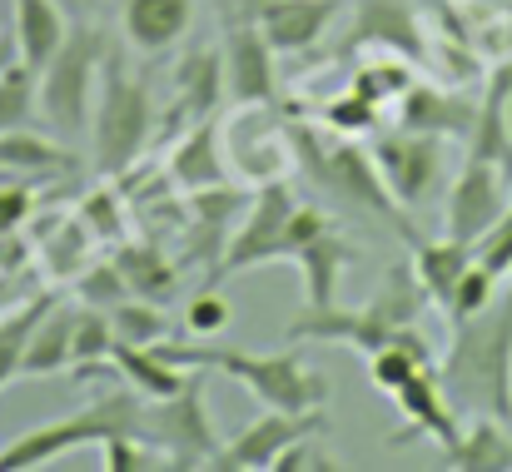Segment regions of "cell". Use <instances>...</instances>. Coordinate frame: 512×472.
<instances>
[{
	"label": "cell",
	"mask_w": 512,
	"mask_h": 472,
	"mask_svg": "<svg viewBox=\"0 0 512 472\" xmlns=\"http://www.w3.org/2000/svg\"><path fill=\"white\" fill-rule=\"evenodd\" d=\"M438 378L463 418H503L512 423V284L483 314L453 323Z\"/></svg>",
	"instance_id": "obj_1"
},
{
	"label": "cell",
	"mask_w": 512,
	"mask_h": 472,
	"mask_svg": "<svg viewBox=\"0 0 512 472\" xmlns=\"http://www.w3.org/2000/svg\"><path fill=\"white\" fill-rule=\"evenodd\" d=\"M170 363L179 368H214L224 378H234L239 388H249L264 408H279V413H319L329 403V383L299 363L294 353H244V348H209V338H165L155 343Z\"/></svg>",
	"instance_id": "obj_2"
},
{
	"label": "cell",
	"mask_w": 512,
	"mask_h": 472,
	"mask_svg": "<svg viewBox=\"0 0 512 472\" xmlns=\"http://www.w3.org/2000/svg\"><path fill=\"white\" fill-rule=\"evenodd\" d=\"M289 130H294V155H299V164L309 169V179H314L334 204H348V209L373 214L378 224H388V229L403 234L408 244L418 239V229L398 214L403 204L388 194L378 164H373V155H368L363 145H353V140H343V135L304 130V125H289Z\"/></svg>",
	"instance_id": "obj_3"
},
{
	"label": "cell",
	"mask_w": 512,
	"mask_h": 472,
	"mask_svg": "<svg viewBox=\"0 0 512 472\" xmlns=\"http://www.w3.org/2000/svg\"><path fill=\"white\" fill-rule=\"evenodd\" d=\"M155 135V100L140 75L125 70L120 55H105L100 95L90 110V159L105 179H125Z\"/></svg>",
	"instance_id": "obj_4"
},
{
	"label": "cell",
	"mask_w": 512,
	"mask_h": 472,
	"mask_svg": "<svg viewBox=\"0 0 512 472\" xmlns=\"http://www.w3.org/2000/svg\"><path fill=\"white\" fill-rule=\"evenodd\" d=\"M100 70H105V40L95 25H80L65 35V45L50 55L40 70V120L60 140H80L100 95Z\"/></svg>",
	"instance_id": "obj_5"
},
{
	"label": "cell",
	"mask_w": 512,
	"mask_h": 472,
	"mask_svg": "<svg viewBox=\"0 0 512 472\" xmlns=\"http://www.w3.org/2000/svg\"><path fill=\"white\" fill-rule=\"evenodd\" d=\"M140 423V403L115 388V393H100L95 403H85L80 413H65L45 428H30L20 433L5 453H0V472H35L45 463H60L65 453L85 448V443H105L110 433H135Z\"/></svg>",
	"instance_id": "obj_6"
},
{
	"label": "cell",
	"mask_w": 512,
	"mask_h": 472,
	"mask_svg": "<svg viewBox=\"0 0 512 472\" xmlns=\"http://www.w3.org/2000/svg\"><path fill=\"white\" fill-rule=\"evenodd\" d=\"M135 438H145L165 458V468H209L219 453V433L209 423L204 378L194 373L174 398H150V408L140 403Z\"/></svg>",
	"instance_id": "obj_7"
},
{
	"label": "cell",
	"mask_w": 512,
	"mask_h": 472,
	"mask_svg": "<svg viewBox=\"0 0 512 472\" xmlns=\"http://www.w3.org/2000/svg\"><path fill=\"white\" fill-rule=\"evenodd\" d=\"M299 199L284 179H264L249 204H244V219L229 229L224 239V254L214 259V274L209 284L229 279V274H244V269H264V264H279L289 259V219H294Z\"/></svg>",
	"instance_id": "obj_8"
},
{
	"label": "cell",
	"mask_w": 512,
	"mask_h": 472,
	"mask_svg": "<svg viewBox=\"0 0 512 472\" xmlns=\"http://www.w3.org/2000/svg\"><path fill=\"white\" fill-rule=\"evenodd\" d=\"M368 155L378 164L388 194L403 204V209H423L443 179H448V140L438 135H418V130H378Z\"/></svg>",
	"instance_id": "obj_9"
},
{
	"label": "cell",
	"mask_w": 512,
	"mask_h": 472,
	"mask_svg": "<svg viewBox=\"0 0 512 472\" xmlns=\"http://www.w3.org/2000/svg\"><path fill=\"white\" fill-rule=\"evenodd\" d=\"M512 204V179L488 164V159H463V169L448 184V204H443V234L478 244Z\"/></svg>",
	"instance_id": "obj_10"
},
{
	"label": "cell",
	"mask_w": 512,
	"mask_h": 472,
	"mask_svg": "<svg viewBox=\"0 0 512 472\" xmlns=\"http://www.w3.org/2000/svg\"><path fill=\"white\" fill-rule=\"evenodd\" d=\"M324 413H279L264 408L244 433H234L229 443H219L209 472H274V463L309 433H324Z\"/></svg>",
	"instance_id": "obj_11"
},
{
	"label": "cell",
	"mask_w": 512,
	"mask_h": 472,
	"mask_svg": "<svg viewBox=\"0 0 512 472\" xmlns=\"http://www.w3.org/2000/svg\"><path fill=\"white\" fill-rule=\"evenodd\" d=\"M229 169H239L244 179L264 184V179H284V164L294 155V130L274 120L269 105H239V115L219 130Z\"/></svg>",
	"instance_id": "obj_12"
},
{
	"label": "cell",
	"mask_w": 512,
	"mask_h": 472,
	"mask_svg": "<svg viewBox=\"0 0 512 472\" xmlns=\"http://www.w3.org/2000/svg\"><path fill=\"white\" fill-rule=\"evenodd\" d=\"M234 20L224 25V50H219V60H224V95L234 100V105H274V45L264 40V30L254 25V15L244 10H229Z\"/></svg>",
	"instance_id": "obj_13"
},
{
	"label": "cell",
	"mask_w": 512,
	"mask_h": 472,
	"mask_svg": "<svg viewBox=\"0 0 512 472\" xmlns=\"http://www.w3.org/2000/svg\"><path fill=\"white\" fill-rule=\"evenodd\" d=\"M388 50L403 60H428V35H423V15L413 0H358L348 35L339 40V55L353 50Z\"/></svg>",
	"instance_id": "obj_14"
},
{
	"label": "cell",
	"mask_w": 512,
	"mask_h": 472,
	"mask_svg": "<svg viewBox=\"0 0 512 472\" xmlns=\"http://www.w3.org/2000/svg\"><path fill=\"white\" fill-rule=\"evenodd\" d=\"M393 403H398V413L408 418V423L393 433V443H408V438H433L438 448H453V443H458L463 413L453 408V398H448V388H443V378H438V363L418 368V373L393 393Z\"/></svg>",
	"instance_id": "obj_15"
},
{
	"label": "cell",
	"mask_w": 512,
	"mask_h": 472,
	"mask_svg": "<svg viewBox=\"0 0 512 472\" xmlns=\"http://www.w3.org/2000/svg\"><path fill=\"white\" fill-rule=\"evenodd\" d=\"M339 5L343 0H249V15L279 55H304L329 35Z\"/></svg>",
	"instance_id": "obj_16"
},
{
	"label": "cell",
	"mask_w": 512,
	"mask_h": 472,
	"mask_svg": "<svg viewBox=\"0 0 512 472\" xmlns=\"http://www.w3.org/2000/svg\"><path fill=\"white\" fill-rule=\"evenodd\" d=\"M478 120V100L458 95L453 85H423L413 80L408 95L398 100V125L418 130V135H438V140H468Z\"/></svg>",
	"instance_id": "obj_17"
},
{
	"label": "cell",
	"mask_w": 512,
	"mask_h": 472,
	"mask_svg": "<svg viewBox=\"0 0 512 472\" xmlns=\"http://www.w3.org/2000/svg\"><path fill=\"white\" fill-rule=\"evenodd\" d=\"M194 25V0H120V35L140 55L174 50Z\"/></svg>",
	"instance_id": "obj_18"
},
{
	"label": "cell",
	"mask_w": 512,
	"mask_h": 472,
	"mask_svg": "<svg viewBox=\"0 0 512 472\" xmlns=\"http://www.w3.org/2000/svg\"><path fill=\"white\" fill-rule=\"evenodd\" d=\"M75 314H80V304L45 299L40 318L30 323L25 353H20V378H55L75 363Z\"/></svg>",
	"instance_id": "obj_19"
},
{
	"label": "cell",
	"mask_w": 512,
	"mask_h": 472,
	"mask_svg": "<svg viewBox=\"0 0 512 472\" xmlns=\"http://www.w3.org/2000/svg\"><path fill=\"white\" fill-rule=\"evenodd\" d=\"M170 179L184 189V194L229 184V155H224L219 125L199 120V125H189V130L179 135V145L170 150Z\"/></svg>",
	"instance_id": "obj_20"
},
{
	"label": "cell",
	"mask_w": 512,
	"mask_h": 472,
	"mask_svg": "<svg viewBox=\"0 0 512 472\" xmlns=\"http://www.w3.org/2000/svg\"><path fill=\"white\" fill-rule=\"evenodd\" d=\"M224 95V60L219 50H194L179 70H174V105H170V125H199L214 115Z\"/></svg>",
	"instance_id": "obj_21"
},
{
	"label": "cell",
	"mask_w": 512,
	"mask_h": 472,
	"mask_svg": "<svg viewBox=\"0 0 512 472\" xmlns=\"http://www.w3.org/2000/svg\"><path fill=\"white\" fill-rule=\"evenodd\" d=\"M70 20L60 10V0H15V60L30 65L35 75L50 65V55L65 45Z\"/></svg>",
	"instance_id": "obj_22"
},
{
	"label": "cell",
	"mask_w": 512,
	"mask_h": 472,
	"mask_svg": "<svg viewBox=\"0 0 512 472\" xmlns=\"http://www.w3.org/2000/svg\"><path fill=\"white\" fill-rule=\"evenodd\" d=\"M294 264H299V279H304V309H329V304H339V279L353 264V244L329 229V234L309 239L294 254Z\"/></svg>",
	"instance_id": "obj_23"
},
{
	"label": "cell",
	"mask_w": 512,
	"mask_h": 472,
	"mask_svg": "<svg viewBox=\"0 0 512 472\" xmlns=\"http://www.w3.org/2000/svg\"><path fill=\"white\" fill-rule=\"evenodd\" d=\"M110 358H115V373H120L145 403H150V398H174V393L199 373V368L170 363L155 343H120V338H115V353H110Z\"/></svg>",
	"instance_id": "obj_24"
},
{
	"label": "cell",
	"mask_w": 512,
	"mask_h": 472,
	"mask_svg": "<svg viewBox=\"0 0 512 472\" xmlns=\"http://www.w3.org/2000/svg\"><path fill=\"white\" fill-rule=\"evenodd\" d=\"M468 269H473V244H463L453 234H443V239H413V274H418L428 304L448 309V299H453V289H458V279Z\"/></svg>",
	"instance_id": "obj_25"
},
{
	"label": "cell",
	"mask_w": 512,
	"mask_h": 472,
	"mask_svg": "<svg viewBox=\"0 0 512 472\" xmlns=\"http://www.w3.org/2000/svg\"><path fill=\"white\" fill-rule=\"evenodd\" d=\"M448 472H512V433L503 418H473L453 448H443Z\"/></svg>",
	"instance_id": "obj_26"
},
{
	"label": "cell",
	"mask_w": 512,
	"mask_h": 472,
	"mask_svg": "<svg viewBox=\"0 0 512 472\" xmlns=\"http://www.w3.org/2000/svg\"><path fill=\"white\" fill-rule=\"evenodd\" d=\"M80 159L75 150H65L60 145V135H35L30 125L25 130H10V135H0V169H10V174H20V179H55V174H70Z\"/></svg>",
	"instance_id": "obj_27"
},
{
	"label": "cell",
	"mask_w": 512,
	"mask_h": 472,
	"mask_svg": "<svg viewBox=\"0 0 512 472\" xmlns=\"http://www.w3.org/2000/svg\"><path fill=\"white\" fill-rule=\"evenodd\" d=\"M90 249H95V234L85 229V219L80 214H60L45 229V239H40V269H45V279L50 284H75L95 264Z\"/></svg>",
	"instance_id": "obj_28"
},
{
	"label": "cell",
	"mask_w": 512,
	"mask_h": 472,
	"mask_svg": "<svg viewBox=\"0 0 512 472\" xmlns=\"http://www.w3.org/2000/svg\"><path fill=\"white\" fill-rule=\"evenodd\" d=\"M433 363V348L423 343V333L408 323V328H398V338L393 343H383L378 353H368V383L378 388V393H398L418 368H428Z\"/></svg>",
	"instance_id": "obj_29"
},
{
	"label": "cell",
	"mask_w": 512,
	"mask_h": 472,
	"mask_svg": "<svg viewBox=\"0 0 512 472\" xmlns=\"http://www.w3.org/2000/svg\"><path fill=\"white\" fill-rule=\"evenodd\" d=\"M115 264H120V274H125V284H130V294H140V299H155V304H165L174 294V279H179V269H174L170 259H165V249L160 244H115V254H110Z\"/></svg>",
	"instance_id": "obj_30"
},
{
	"label": "cell",
	"mask_w": 512,
	"mask_h": 472,
	"mask_svg": "<svg viewBox=\"0 0 512 472\" xmlns=\"http://www.w3.org/2000/svg\"><path fill=\"white\" fill-rule=\"evenodd\" d=\"M40 115V75L20 60H10L0 70V135L25 130Z\"/></svg>",
	"instance_id": "obj_31"
},
{
	"label": "cell",
	"mask_w": 512,
	"mask_h": 472,
	"mask_svg": "<svg viewBox=\"0 0 512 472\" xmlns=\"http://www.w3.org/2000/svg\"><path fill=\"white\" fill-rule=\"evenodd\" d=\"M408 85H413V70L403 65V55H373V60H363L358 70H353V85L348 90H358V95H368L373 105H398L403 95H408Z\"/></svg>",
	"instance_id": "obj_32"
},
{
	"label": "cell",
	"mask_w": 512,
	"mask_h": 472,
	"mask_svg": "<svg viewBox=\"0 0 512 472\" xmlns=\"http://www.w3.org/2000/svg\"><path fill=\"white\" fill-rule=\"evenodd\" d=\"M80 219H85V229L95 234V244H120L125 239V224H130V204H125V194L115 189V179H105L100 189H90L85 199H80Z\"/></svg>",
	"instance_id": "obj_33"
},
{
	"label": "cell",
	"mask_w": 512,
	"mask_h": 472,
	"mask_svg": "<svg viewBox=\"0 0 512 472\" xmlns=\"http://www.w3.org/2000/svg\"><path fill=\"white\" fill-rule=\"evenodd\" d=\"M319 120H324L329 135L358 140V135H378V130H383V105H373V100L358 95V90H343V95H334V100L319 110Z\"/></svg>",
	"instance_id": "obj_34"
},
{
	"label": "cell",
	"mask_w": 512,
	"mask_h": 472,
	"mask_svg": "<svg viewBox=\"0 0 512 472\" xmlns=\"http://www.w3.org/2000/svg\"><path fill=\"white\" fill-rule=\"evenodd\" d=\"M110 318H115V338L120 343H165V338H174L165 304L140 299V294H130L120 309H110Z\"/></svg>",
	"instance_id": "obj_35"
},
{
	"label": "cell",
	"mask_w": 512,
	"mask_h": 472,
	"mask_svg": "<svg viewBox=\"0 0 512 472\" xmlns=\"http://www.w3.org/2000/svg\"><path fill=\"white\" fill-rule=\"evenodd\" d=\"M110 353H115V318L105 314V309L80 304V314H75V363L70 368L110 363Z\"/></svg>",
	"instance_id": "obj_36"
},
{
	"label": "cell",
	"mask_w": 512,
	"mask_h": 472,
	"mask_svg": "<svg viewBox=\"0 0 512 472\" xmlns=\"http://www.w3.org/2000/svg\"><path fill=\"white\" fill-rule=\"evenodd\" d=\"M45 299H50V294H40V299H30V304H20V309L0 314V388H5L10 378H20V353H25L30 323L40 318Z\"/></svg>",
	"instance_id": "obj_37"
},
{
	"label": "cell",
	"mask_w": 512,
	"mask_h": 472,
	"mask_svg": "<svg viewBox=\"0 0 512 472\" xmlns=\"http://www.w3.org/2000/svg\"><path fill=\"white\" fill-rule=\"evenodd\" d=\"M75 294H80V304L110 314V309H120V304L130 299V284H125V274H120L115 259H95V264L75 279Z\"/></svg>",
	"instance_id": "obj_38"
},
{
	"label": "cell",
	"mask_w": 512,
	"mask_h": 472,
	"mask_svg": "<svg viewBox=\"0 0 512 472\" xmlns=\"http://www.w3.org/2000/svg\"><path fill=\"white\" fill-rule=\"evenodd\" d=\"M498 284H503V279H498V274H488V269L473 259V269L458 279V289H453V299H448V309H443L448 323H463V318L483 314V309L498 299Z\"/></svg>",
	"instance_id": "obj_39"
},
{
	"label": "cell",
	"mask_w": 512,
	"mask_h": 472,
	"mask_svg": "<svg viewBox=\"0 0 512 472\" xmlns=\"http://www.w3.org/2000/svg\"><path fill=\"white\" fill-rule=\"evenodd\" d=\"M229 318H234L229 299H224L214 284H204V289L184 304V333H189V338H214V333L229 328Z\"/></svg>",
	"instance_id": "obj_40"
},
{
	"label": "cell",
	"mask_w": 512,
	"mask_h": 472,
	"mask_svg": "<svg viewBox=\"0 0 512 472\" xmlns=\"http://www.w3.org/2000/svg\"><path fill=\"white\" fill-rule=\"evenodd\" d=\"M105 468L110 472H150V468H165V458L145 443V438H135V433H110L105 443Z\"/></svg>",
	"instance_id": "obj_41"
},
{
	"label": "cell",
	"mask_w": 512,
	"mask_h": 472,
	"mask_svg": "<svg viewBox=\"0 0 512 472\" xmlns=\"http://www.w3.org/2000/svg\"><path fill=\"white\" fill-rule=\"evenodd\" d=\"M473 259L488 269V274H498V279H512V204L503 209V219L473 244Z\"/></svg>",
	"instance_id": "obj_42"
},
{
	"label": "cell",
	"mask_w": 512,
	"mask_h": 472,
	"mask_svg": "<svg viewBox=\"0 0 512 472\" xmlns=\"http://www.w3.org/2000/svg\"><path fill=\"white\" fill-rule=\"evenodd\" d=\"M35 214V189L20 174H0V234H20Z\"/></svg>",
	"instance_id": "obj_43"
},
{
	"label": "cell",
	"mask_w": 512,
	"mask_h": 472,
	"mask_svg": "<svg viewBox=\"0 0 512 472\" xmlns=\"http://www.w3.org/2000/svg\"><path fill=\"white\" fill-rule=\"evenodd\" d=\"M319 438H324V433H309V438H299V443H294V448H289V453L274 463V472H334L339 463H334V458L319 448Z\"/></svg>",
	"instance_id": "obj_44"
},
{
	"label": "cell",
	"mask_w": 512,
	"mask_h": 472,
	"mask_svg": "<svg viewBox=\"0 0 512 472\" xmlns=\"http://www.w3.org/2000/svg\"><path fill=\"white\" fill-rule=\"evenodd\" d=\"M508 135H512V95H508Z\"/></svg>",
	"instance_id": "obj_45"
},
{
	"label": "cell",
	"mask_w": 512,
	"mask_h": 472,
	"mask_svg": "<svg viewBox=\"0 0 512 472\" xmlns=\"http://www.w3.org/2000/svg\"><path fill=\"white\" fill-rule=\"evenodd\" d=\"M0 40H5V35H0Z\"/></svg>",
	"instance_id": "obj_46"
}]
</instances>
